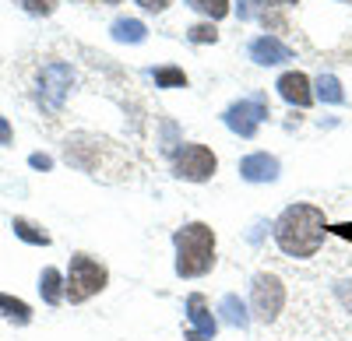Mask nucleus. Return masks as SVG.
<instances>
[{"label": "nucleus", "mask_w": 352, "mask_h": 341, "mask_svg": "<svg viewBox=\"0 0 352 341\" xmlns=\"http://www.w3.org/2000/svg\"><path fill=\"white\" fill-rule=\"evenodd\" d=\"M21 8L32 11V14H50L53 11V0H21Z\"/></svg>", "instance_id": "412c9836"}, {"label": "nucleus", "mask_w": 352, "mask_h": 341, "mask_svg": "<svg viewBox=\"0 0 352 341\" xmlns=\"http://www.w3.org/2000/svg\"><path fill=\"white\" fill-rule=\"evenodd\" d=\"M331 233H338V236H345V239H352V225H335Z\"/></svg>", "instance_id": "a878e982"}, {"label": "nucleus", "mask_w": 352, "mask_h": 341, "mask_svg": "<svg viewBox=\"0 0 352 341\" xmlns=\"http://www.w3.org/2000/svg\"><path fill=\"white\" fill-rule=\"evenodd\" d=\"M0 314H4L8 320H14V324H28L32 320V306H28L25 299H14V296L0 292Z\"/></svg>", "instance_id": "dca6fc26"}, {"label": "nucleus", "mask_w": 352, "mask_h": 341, "mask_svg": "<svg viewBox=\"0 0 352 341\" xmlns=\"http://www.w3.org/2000/svg\"><path fill=\"white\" fill-rule=\"evenodd\" d=\"M275 89H278V95H282L285 102L300 106V109H307V106L314 102V92H310V78H307L303 71H289V74H282Z\"/></svg>", "instance_id": "9b49d317"}, {"label": "nucleus", "mask_w": 352, "mask_h": 341, "mask_svg": "<svg viewBox=\"0 0 352 341\" xmlns=\"http://www.w3.org/2000/svg\"><path fill=\"white\" fill-rule=\"evenodd\" d=\"M106 4H116V0H106Z\"/></svg>", "instance_id": "bb28decb"}, {"label": "nucleus", "mask_w": 352, "mask_h": 341, "mask_svg": "<svg viewBox=\"0 0 352 341\" xmlns=\"http://www.w3.org/2000/svg\"><path fill=\"white\" fill-rule=\"evenodd\" d=\"M187 4L194 11H201V14H208L212 21H219V18L229 14V0H187Z\"/></svg>", "instance_id": "6ab92c4d"}, {"label": "nucleus", "mask_w": 352, "mask_h": 341, "mask_svg": "<svg viewBox=\"0 0 352 341\" xmlns=\"http://www.w3.org/2000/svg\"><path fill=\"white\" fill-rule=\"evenodd\" d=\"M240 176L247 183H272V180H278V158L268 152H254L240 162Z\"/></svg>", "instance_id": "1a4fd4ad"}, {"label": "nucleus", "mask_w": 352, "mask_h": 341, "mask_svg": "<svg viewBox=\"0 0 352 341\" xmlns=\"http://www.w3.org/2000/svg\"><path fill=\"white\" fill-rule=\"evenodd\" d=\"M264 117H268V99H261V95L240 99V102H232V106L222 113L226 127H229L232 134H240V137H254Z\"/></svg>", "instance_id": "0eeeda50"}, {"label": "nucleus", "mask_w": 352, "mask_h": 341, "mask_svg": "<svg viewBox=\"0 0 352 341\" xmlns=\"http://www.w3.org/2000/svg\"><path fill=\"white\" fill-rule=\"evenodd\" d=\"M219 169V158L212 148L204 145H184L180 152L173 155V176L176 180H187V183H204L212 180Z\"/></svg>", "instance_id": "39448f33"}, {"label": "nucleus", "mask_w": 352, "mask_h": 341, "mask_svg": "<svg viewBox=\"0 0 352 341\" xmlns=\"http://www.w3.org/2000/svg\"><path fill=\"white\" fill-rule=\"evenodd\" d=\"M254 4H264V8H285V4H296V0H254Z\"/></svg>", "instance_id": "393cba45"}, {"label": "nucleus", "mask_w": 352, "mask_h": 341, "mask_svg": "<svg viewBox=\"0 0 352 341\" xmlns=\"http://www.w3.org/2000/svg\"><path fill=\"white\" fill-rule=\"evenodd\" d=\"M176 246V274L180 278H204L215 268V233L204 222H190L173 233Z\"/></svg>", "instance_id": "f03ea898"}, {"label": "nucleus", "mask_w": 352, "mask_h": 341, "mask_svg": "<svg viewBox=\"0 0 352 341\" xmlns=\"http://www.w3.org/2000/svg\"><path fill=\"white\" fill-rule=\"evenodd\" d=\"M250 60L261 64V67L285 64V60H292V49H289L282 39H275V36H257V39L250 43Z\"/></svg>", "instance_id": "9d476101"}, {"label": "nucleus", "mask_w": 352, "mask_h": 341, "mask_svg": "<svg viewBox=\"0 0 352 341\" xmlns=\"http://www.w3.org/2000/svg\"><path fill=\"white\" fill-rule=\"evenodd\" d=\"M39 292H43V299H46L50 306H60L64 296H67V278L56 271V268H43V274H39Z\"/></svg>", "instance_id": "f8f14e48"}, {"label": "nucleus", "mask_w": 352, "mask_h": 341, "mask_svg": "<svg viewBox=\"0 0 352 341\" xmlns=\"http://www.w3.org/2000/svg\"><path fill=\"white\" fill-rule=\"evenodd\" d=\"M215 39H219L215 25H194L190 28V43H215Z\"/></svg>", "instance_id": "aec40b11"}, {"label": "nucleus", "mask_w": 352, "mask_h": 341, "mask_svg": "<svg viewBox=\"0 0 352 341\" xmlns=\"http://www.w3.org/2000/svg\"><path fill=\"white\" fill-rule=\"evenodd\" d=\"M141 8H148V11H166L169 8V0H138Z\"/></svg>", "instance_id": "b1692460"}, {"label": "nucleus", "mask_w": 352, "mask_h": 341, "mask_svg": "<svg viewBox=\"0 0 352 341\" xmlns=\"http://www.w3.org/2000/svg\"><path fill=\"white\" fill-rule=\"evenodd\" d=\"M28 165H32V169H43V173H46V169H53V158L43 155V152H36L32 158H28Z\"/></svg>", "instance_id": "4be33fe9"}, {"label": "nucleus", "mask_w": 352, "mask_h": 341, "mask_svg": "<svg viewBox=\"0 0 352 341\" xmlns=\"http://www.w3.org/2000/svg\"><path fill=\"white\" fill-rule=\"evenodd\" d=\"M106 285H109V271L99 261L88 257V253H74L71 268H67V299L74 306L78 303H88L92 296H99Z\"/></svg>", "instance_id": "7ed1b4c3"}, {"label": "nucleus", "mask_w": 352, "mask_h": 341, "mask_svg": "<svg viewBox=\"0 0 352 341\" xmlns=\"http://www.w3.org/2000/svg\"><path fill=\"white\" fill-rule=\"evenodd\" d=\"M187 320L194 324V327L187 331V341H212L215 331H219L212 309H208V299H204L201 292H190V296H187Z\"/></svg>", "instance_id": "6e6552de"}, {"label": "nucleus", "mask_w": 352, "mask_h": 341, "mask_svg": "<svg viewBox=\"0 0 352 341\" xmlns=\"http://www.w3.org/2000/svg\"><path fill=\"white\" fill-rule=\"evenodd\" d=\"M71 81H74L71 64H64V60L43 64V71H39V78H36V102H39V109L50 113V117H56V113L64 109V102H67Z\"/></svg>", "instance_id": "20e7f679"}, {"label": "nucleus", "mask_w": 352, "mask_h": 341, "mask_svg": "<svg viewBox=\"0 0 352 341\" xmlns=\"http://www.w3.org/2000/svg\"><path fill=\"white\" fill-rule=\"evenodd\" d=\"M324 233H328V218L314 204H289L278 218H275V243L285 257L307 261L324 246Z\"/></svg>", "instance_id": "f257e3e1"}, {"label": "nucleus", "mask_w": 352, "mask_h": 341, "mask_svg": "<svg viewBox=\"0 0 352 341\" xmlns=\"http://www.w3.org/2000/svg\"><path fill=\"white\" fill-rule=\"evenodd\" d=\"M250 306H254V317L257 320L272 324L282 314V306H285V285H282V278H275L268 271L257 274L254 285H250Z\"/></svg>", "instance_id": "423d86ee"}, {"label": "nucleus", "mask_w": 352, "mask_h": 341, "mask_svg": "<svg viewBox=\"0 0 352 341\" xmlns=\"http://www.w3.org/2000/svg\"><path fill=\"white\" fill-rule=\"evenodd\" d=\"M219 309H222V320H226V324H232V327H247V324H250L247 306H243V299H240V296H232V292H229V296L222 299V306H219Z\"/></svg>", "instance_id": "2eb2a0df"}, {"label": "nucleus", "mask_w": 352, "mask_h": 341, "mask_svg": "<svg viewBox=\"0 0 352 341\" xmlns=\"http://www.w3.org/2000/svg\"><path fill=\"white\" fill-rule=\"evenodd\" d=\"M144 36H148V28H144L138 18L113 21V39H116V43H144Z\"/></svg>", "instance_id": "4468645a"}, {"label": "nucleus", "mask_w": 352, "mask_h": 341, "mask_svg": "<svg viewBox=\"0 0 352 341\" xmlns=\"http://www.w3.org/2000/svg\"><path fill=\"white\" fill-rule=\"evenodd\" d=\"M4 145H11V124H8V117H0V148Z\"/></svg>", "instance_id": "5701e85b"}, {"label": "nucleus", "mask_w": 352, "mask_h": 341, "mask_svg": "<svg viewBox=\"0 0 352 341\" xmlns=\"http://www.w3.org/2000/svg\"><path fill=\"white\" fill-rule=\"evenodd\" d=\"M317 99H320V102H328V106H338V102L345 99L342 81H338L335 74H320V78H317Z\"/></svg>", "instance_id": "f3484780"}, {"label": "nucleus", "mask_w": 352, "mask_h": 341, "mask_svg": "<svg viewBox=\"0 0 352 341\" xmlns=\"http://www.w3.org/2000/svg\"><path fill=\"white\" fill-rule=\"evenodd\" d=\"M11 229H14V236H18V239L32 243V246H50V233L43 229V225L28 222V218H14V222H11Z\"/></svg>", "instance_id": "ddd939ff"}, {"label": "nucleus", "mask_w": 352, "mask_h": 341, "mask_svg": "<svg viewBox=\"0 0 352 341\" xmlns=\"http://www.w3.org/2000/svg\"><path fill=\"white\" fill-rule=\"evenodd\" d=\"M155 84L159 89H187V74L180 67H159L155 71Z\"/></svg>", "instance_id": "a211bd4d"}]
</instances>
